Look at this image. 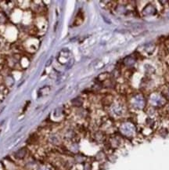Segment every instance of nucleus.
<instances>
[{"label":"nucleus","mask_w":169,"mask_h":170,"mask_svg":"<svg viewBox=\"0 0 169 170\" xmlns=\"http://www.w3.org/2000/svg\"><path fill=\"white\" fill-rule=\"evenodd\" d=\"M27 154V150L25 148H21V149L18 150L15 153V157L17 159H23L25 158Z\"/></svg>","instance_id":"1"}]
</instances>
